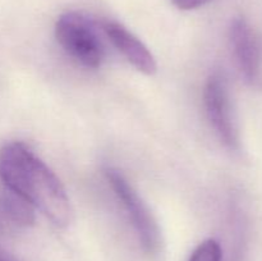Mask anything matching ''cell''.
Returning a JSON list of instances; mask_svg holds the SVG:
<instances>
[{"label":"cell","mask_w":262,"mask_h":261,"mask_svg":"<svg viewBox=\"0 0 262 261\" xmlns=\"http://www.w3.org/2000/svg\"><path fill=\"white\" fill-rule=\"evenodd\" d=\"M0 179L5 188L30 204L59 228L73 220L71 200L60 179L22 142L0 148Z\"/></svg>","instance_id":"6da1fadb"},{"label":"cell","mask_w":262,"mask_h":261,"mask_svg":"<svg viewBox=\"0 0 262 261\" xmlns=\"http://www.w3.org/2000/svg\"><path fill=\"white\" fill-rule=\"evenodd\" d=\"M97 20L81 12H67L55 23V37L63 50L84 68L97 69L105 60V46Z\"/></svg>","instance_id":"7a4b0ae2"},{"label":"cell","mask_w":262,"mask_h":261,"mask_svg":"<svg viewBox=\"0 0 262 261\" xmlns=\"http://www.w3.org/2000/svg\"><path fill=\"white\" fill-rule=\"evenodd\" d=\"M105 177L118 201L123 206L145 252L150 256H158L163 247V238L158 222L151 214L147 205L143 202L122 171L109 166L105 169Z\"/></svg>","instance_id":"3957f363"},{"label":"cell","mask_w":262,"mask_h":261,"mask_svg":"<svg viewBox=\"0 0 262 261\" xmlns=\"http://www.w3.org/2000/svg\"><path fill=\"white\" fill-rule=\"evenodd\" d=\"M204 105L207 119L223 143L230 150L239 148V132L224 76L215 72L204 89Z\"/></svg>","instance_id":"277c9868"},{"label":"cell","mask_w":262,"mask_h":261,"mask_svg":"<svg viewBox=\"0 0 262 261\" xmlns=\"http://www.w3.org/2000/svg\"><path fill=\"white\" fill-rule=\"evenodd\" d=\"M229 42L246 83L262 91V40L257 31L243 17L234 18L229 27Z\"/></svg>","instance_id":"5b68a950"},{"label":"cell","mask_w":262,"mask_h":261,"mask_svg":"<svg viewBox=\"0 0 262 261\" xmlns=\"http://www.w3.org/2000/svg\"><path fill=\"white\" fill-rule=\"evenodd\" d=\"M100 28L115 49L141 73L152 76L158 64L147 46L128 28L112 19L100 20Z\"/></svg>","instance_id":"8992f818"},{"label":"cell","mask_w":262,"mask_h":261,"mask_svg":"<svg viewBox=\"0 0 262 261\" xmlns=\"http://www.w3.org/2000/svg\"><path fill=\"white\" fill-rule=\"evenodd\" d=\"M33 222L35 212L30 204L8 188L0 191V232L25 229L31 227Z\"/></svg>","instance_id":"52a82bcc"},{"label":"cell","mask_w":262,"mask_h":261,"mask_svg":"<svg viewBox=\"0 0 262 261\" xmlns=\"http://www.w3.org/2000/svg\"><path fill=\"white\" fill-rule=\"evenodd\" d=\"M222 247L215 240L202 242L192 253L189 261H222Z\"/></svg>","instance_id":"ba28073f"},{"label":"cell","mask_w":262,"mask_h":261,"mask_svg":"<svg viewBox=\"0 0 262 261\" xmlns=\"http://www.w3.org/2000/svg\"><path fill=\"white\" fill-rule=\"evenodd\" d=\"M171 2L182 10H193L206 5L210 0H171Z\"/></svg>","instance_id":"9c48e42d"},{"label":"cell","mask_w":262,"mask_h":261,"mask_svg":"<svg viewBox=\"0 0 262 261\" xmlns=\"http://www.w3.org/2000/svg\"><path fill=\"white\" fill-rule=\"evenodd\" d=\"M0 261H18L14 256L10 255L9 252L4 251L3 248H0Z\"/></svg>","instance_id":"30bf717a"}]
</instances>
